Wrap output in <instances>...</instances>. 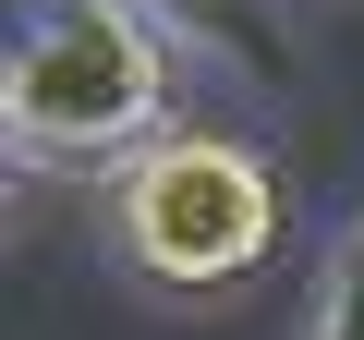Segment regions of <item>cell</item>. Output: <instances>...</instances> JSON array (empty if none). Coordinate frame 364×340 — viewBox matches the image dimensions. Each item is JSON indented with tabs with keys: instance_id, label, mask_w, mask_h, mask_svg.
<instances>
[{
	"instance_id": "6da1fadb",
	"label": "cell",
	"mask_w": 364,
	"mask_h": 340,
	"mask_svg": "<svg viewBox=\"0 0 364 340\" xmlns=\"http://www.w3.org/2000/svg\"><path fill=\"white\" fill-rule=\"evenodd\" d=\"M0 134L37 170H97V158H146L170 134V49L158 13L134 0H73V13L13 25V61H0Z\"/></svg>"
},
{
	"instance_id": "7a4b0ae2",
	"label": "cell",
	"mask_w": 364,
	"mask_h": 340,
	"mask_svg": "<svg viewBox=\"0 0 364 340\" xmlns=\"http://www.w3.org/2000/svg\"><path fill=\"white\" fill-rule=\"evenodd\" d=\"M122 267L158 292H243L279 255V170L243 134H158L122 170Z\"/></svg>"
},
{
	"instance_id": "3957f363",
	"label": "cell",
	"mask_w": 364,
	"mask_h": 340,
	"mask_svg": "<svg viewBox=\"0 0 364 340\" xmlns=\"http://www.w3.org/2000/svg\"><path fill=\"white\" fill-rule=\"evenodd\" d=\"M134 13H158L182 37H219L243 73H279V13H267V0H134Z\"/></svg>"
},
{
	"instance_id": "277c9868",
	"label": "cell",
	"mask_w": 364,
	"mask_h": 340,
	"mask_svg": "<svg viewBox=\"0 0 364 340\" xmlns=\"http://www.w3.org/2000/svg\"><path fill=\"white\" fill-rule=\"evenodd\" d=\"M304 340H364V219L340 231V255H328V292H316V328Z\"/></svg>"
},
{
	"instance_id": "5b68a950",
	"label": "cell",
	"mask_w": 364,
	"mask_h": 340,
	"mask_svg": "<svg viewBox=\"0 0 364 340\" xmlns=\"http://www.w3.org/2000/svg\"><path fill=\"white\" fill-rule=\"evenodd\" d=\"M37 13H73V0H13V25H37Z\"/></svg>"
}]
</instances>
